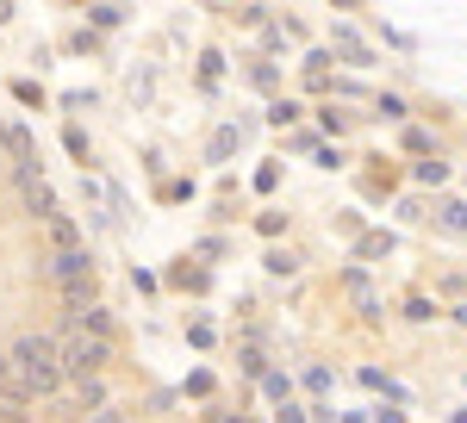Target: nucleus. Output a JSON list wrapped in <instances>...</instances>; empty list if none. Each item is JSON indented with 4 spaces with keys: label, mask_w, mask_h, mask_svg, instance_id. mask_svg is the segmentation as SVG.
Returning a JSON list of instances; mask_svg holds the SVG:
<instances>
[{
    "label": "nucleus",
    "mask_w": 467,
    "mask_h": 423,
    "mask_svg": "<svg viewBox=\"0 0 467 423\" xmlns=\"http://www.w3.org/2000/svg\"><path fill=\"white\" fill-rule=\"evenodd\" d=\"M0 143H13V131H6V125H0Z\"/></svg>",
    "instance_id": "9"
},
{
    "label": "nucleus",
    "mask_w": 467,
    "mask_h": 423,
    "mask_svg": "<svg viewBox=\"0 0 467 423\" xmlns=\"http://www.w3.org/2000/svg\"><path fill=\"white\" fill-rule=\"evenodd\" d=\"M75 324H81V330H100V336H107V312H100V305H94V299H88V305H75Z\"/></svg>",
    "instance_id": "6"
},
{
    "label": "nucleus",
    "mask_w": 467,
    "mask_h": 423,
    "mask_svg": "<svg viewBox=\"0 0 467 423\" xmlns=\"http://www.w3.org/2000/svg\"><path fill=\"white\" fill-rule=\"evenodd\" d=\"M436 224H442L449 237H467V200H442V212H436Z\"/></svg>",
    "instance_id": "5"
},
{
    "label": "nucleus",
    "mask_w": 467,
    "mask_h": 423,
    "mask_svg": "<svg viewBox=\"0 0 467 423\" xmlns=\"http://www.w3.org/2000/svg\"><path fill=\"white\" fill-rule=\"evenodd\" d=\"M330 6H356V0H330Z\"/></svg>",
    "instance_id": "10"
},
{
    "label": "nucleus",
    "mask_w": 467,
    "mask_h": 423,
    "mask_svg": "<svg viewBox=\"0 0 467 423\" xmlns=\"http://www.w3.org/2000/svg\"><path fill=\"white\" fill-rule=\"evenodd\" d=\"M57 349H63V374H81V380H94V374L112 361V343L100 336V330H81V324H75Z\"/></svg>",
    "instance_id": "2"
},
{
    "label": "nucleus",
    "mask_w": 467,
    "mask_h": 423,
    "mask_svg": "<svg viewBox=\"0 0 467 423\" xmlns=\"http://www.w3.org/2000/svg\"><path fill=\"white\" fill-rule=\"evenodd\" d=\"M19 193H26V206H32L37 218H50V212H57V193H50V187H44L32 169H19Z\"/></svg>",
    "instance_id": "3"
},
{
    "label": "nucleus",
    "mask_w": 467,
    "mask_h": 423,
    "mask_svg": "<svg viewBox=\"0 0 467 423\" xmlns=\"http://www.w3.org/2000/svg\"><path fill=\"white\" fill-rule=\"evenodd\" d=\"M6 361H13V380L26 392H57L63 387V349H57L50 336H19Z\"/></svg>",
    "instance_id": "1"
},
{
    "label": "nucleus",
    "mask_w": 467,
    "mask_h": 423,
    "mask_svg": "<svg viewBox=\"0 0 467 423\" xmlns=\"http://www.w3.org/2000/svg\"><path fill=\"white\" fill-rule=\"evenodd\" d=\"M337 50H343L349 63H368V44H361V37L349 32V26H337Z\"/></svg>",
    "instance_id": "7"
},
{
    "label": "nucleus",
    "mask_w": 467,
    "mask_h": 423,
    "mask_svg": "<svg viewBox=\"0 0 467 423\" xmlns=\"http://www.w3.org/2000/svg\"><path fill=\"white\" fill-rule=\"evenodd\" d=\"M94 423H125V418H119V411H100V418H94Z\"/></svg>",
    "instance_id": "8"
},
{
    "label": "nucleus",
    "mask_w": 467,
    "mask_h": 423,
    "mask_svg": "<svg viewBox=\"0 0 467 423\" xmlns=\"http://www.w3.org/2000/svg\"><path fill=\"white\" fill-rule=\"evenodd\" d=\"M44 231H50V243H57V249H81V237H75V218H63V212H50V218H44Z\"/></svg>",
    "instance_id": "4"
}]
</instances>
